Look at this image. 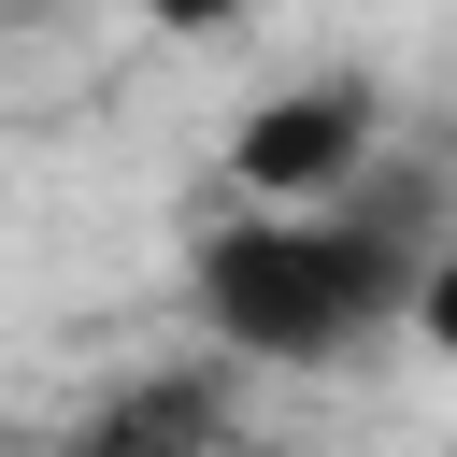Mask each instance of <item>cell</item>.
Returning <instances> with one entry per match:
<instances>
[{
	"mask_svg": "<svg viewBox=\"0 0 457 457\" xmlns=\"http://www.w3.org/2000/svg\"><path fill=\"white\" fill-rule=\"evenodd\" d=\"M414 271H428V243H414V186H371V171H357V186L314 200V214L243 200L228 228H200L186 300H200V328H214L228 357H257V371H314V357L371 343V328L414 300Z\"/></svg>",
	"mask_w": 457,
	"mask_h": 457,
	"instance_id": "1",
	"label": "cell"
},
{
	"mask_svg": "<svg viewBox=\"0 0 457 457\" xmlns=\"http://www.w3.org/2000/svg\"><path fill=\"white\" fill-rule=\"evenodd\" d=\"M400 314H414V343L457 371V243H428V271H414V300H400Z\"/></svg>",
	"mask_w": 457,
	"mask_h": 457,
	"instance_id": "4",
	"label": "cell"
},
{
	"mask_svg": "<svg viewBox=\"0 0 457 457\" xmlns=\"http://www.w3.org/2000/svg\"><path fill=\"white\" fill-rule=\"evenodd\" d=\"M86 457H228V428H214V386L186 371V386H143V400H114V414L86 428Z\"/></svg>",
	"mask_w": 457,
	"mask_h": 457,
	"instance_id": "3",
	"label": "cell"
},
{
	"mask_svg": "<svg viewBox=\"0 0 457 457\" xmlns=\"http://www.w3.org/2000/svg\"><path fill=\"white\" fill-rule=\"evenodd\" d=\"M143 14H157V29H171V43H214V29H243V14H257V0H143Z\"/></svg>",
	"mask_w": 457,
	"mask_h": 457,
	"instance_id": "5",
	"label": "cell"
},
{
	"mask_svg": "<svg viewBox=\"0 0 457 457\" xmlns=\"http://www.w3.org/2000/svg\"><path fill=\"white\" fill-rule=\"evenodd\" d=\"M371 171V86L357 71H314V86H271L243 129H228V186L271 200V214H314Z\"/></svg>",
	"mask_w": 457,
	"mask_h": 457,
	"instance_id": "2",
	"label": "cell"
}]
</instances>
